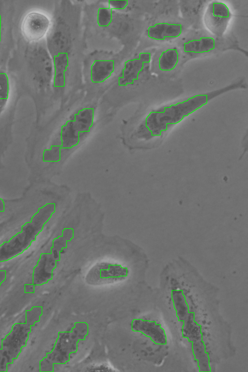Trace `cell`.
Masks as SVG:
<instances>
[{
  "instance_id": "44dd1931",
  "label": "cell",
  "mask_w": 248,
  "mask_h": 372,
  "mask_svg": "<svg viewBox=\"0 0 248 372\" xmlns=\"http://www.w3.org/2000/svg\"><path fill=\"white\" fill-rule=\"evenodd\" d=\"M61 146L52 145L49 150H45L43 160L44 162H58L61 160Z\"/></svg>"
},
{
  "instance_id": "277c9868",
  "label": "cell",
  "mask_w": 248,
  "mask_h": 372,
  "mask_svg": "<svg viewBox=\"0 0 248 372\" xmlns=\"http://www.w3.org/2000/svg\"><path fill=\"white\" fill-rule=\"evenodd\" d=\"M232 14L224 3L214 1L210 3L204 16L207 28L217 36H221L228 26Z\"/></svg>"
},
{
  "instance_id": "ac0fdd59",
  "label": "cell",
  "mask_w": 248,
  "mask_h": 372,
  "mask_svg": "<svg viewBox=\"0 0 248 372\" xmlns=\"http://www.w3.org/2000/svg\"><path fill=\"white\" fill-rule=\"evenodd\" d=\"M61 137L62 148H71L77 145L79 141V133L73 129L71 120L62 126Z\"/></svg>"
},
{
  "instance_id": "9c48e42d",
  "label": "cell",
  "mask_w": 248,
  "mask_h": 372,
  "mask_svg": "<svg viewBox=\"0 0 248 372\" xmlns=\"http://www.w3.org/2000/svg\"><path fill=\"white\" fill-rule=\"evenodd\" d=\"M59 261L52 253H42L37 264L33 269L32 284L41 285L52 279L53 270L56 267V262Z\"/></svg>"
},
{
  "instance_id": "8fae6325",
  "label": "cell",
  "mask_w": 248,
  "mask_h": 372,
  "mask_svg": "<svg viewBox=\"0 0 248 372\" xmlns=\"http://www.w3.org/2000/svg\"><path fill=\"white\" fill-rule=\"evenodd\" d=\"M131 329L150 338L156 344H166L167 337L165 331L160 325L155 321L141 319H133L131 323Z\"/></svg>"
},
{
  "instance_id": "52a82bcc",
  "label": "cell",
  "mask_w": 248,
  "mask_h": 372,
  "mask_svg": "<svg viewBox=\"0 0 248 372\" xmlns=\"http://www.w3.org/2000/svg\"><path fill=\"white\" fill-rule=\"evenodd\" d=\"M180 61V50L175 46H169L162 48L157 53L155 58L154 66L158 73L169 75L176 70Z\"/></svg>"
},
{
  "instance_id": "4fadbf2b",
  "label": "cell",
  "mask_w": 248,
  "mask_h": 372,
  "mask_svg": "<svg viewBox=\"0 0 248 372\" xmlns=\"http://www.w3.org/2000/svg\"><path fill=\"white\" fill-rule=\"evenodd\" d=\"M114 70L112 60H96L92 66L91 76L93 83H101L108 78Z\"/></svg>"
},
{
  "instance_id": "5b68a950",
  "label": "cell",
  "mask_w": 248,
  "mask_h": 372,
  "mask_svg": "<svg viewBox=\"0 0 248 372\" xmlns=\"http://www.w3.org/2000/svg\"><path fill=\"white\" fill-rule=\"evenodd\" d=\"M185 30V26L181 21L173 19H165L150 26L146 33L149 39L161 43L179 38Z\"/></svg>"
},
{
  "instance_id": "ba28073f",
  "label": "cell",
  "mask_w": 248,
  "mask_h": 372,
  "mask_svg": "<svg viewBox=\"0 0 248 372\" xmlns=\"http://www.w3.org/2000/svg\"><path fill=\"white\" fill-rule=\"evenodd\" d=\"M217 46L215 38L210 35L200 34L186 39L181 44L182 51L191 56L205 54L215 50Z\"/></svg>"
},
{
  "instance_id": "2e32d148",
  "label": "cell",
  "mask_w": 248,
  "mask_h": 372,
  "mask_svg": "<svg viewBox=\"0 0 248 372\" xmlns=\"http://www.w3.org/2000/svg\"><path fill=\"white\" fill-rule=\"evenodd\" d=\"M74 237V230L72 228H64L62 231V235L54 238L52 241V247L50 252L59 261L60 260V253L62 249L67 247V242L71 241Z\"/></svg>"
},
{
  "instance_id": "d6986e66",
  "label": "cell",
  "mask_w": 248,
  "mask_h": 372,
  "mask_svg": "<svg viewBox=\"0 0 248 372\" xmlns=\"http://www.w3.org/2000/svg\"><path fill=\"white\" fill-rule=\"evenodd\" d=\"M55 76L54 85L63 86L65 83L64 71L68 64L66 54H62L54 58Z\"/></svg>"
},
{
  "instance_id": "d4e9b609",
  "label": "cell",
  "mask_w": 248,
  "mask_h": 372,
  "mask_svg": "<svg viewBox=\"0 0 248 372\" xmlns=\"http://www.w3.org/2000/svg\"><path fill=\"white\" fill-rule=\"evenodd\" d=\"M35 285L33 284H26L24 285L25 293H34Z\"/></svg>"
},
{
  "instance_id": "cb8c5ba5",
  "label": "cell",
  "mask_w": 248,
  "mask_h": 372,
  "mask_svg": "<svg viewBox=\"0 0 248 372\" xmlns=\"http://www.w3.org/2000/svg\"><path fill=\"white\" fill-rule=\"evenodd\" d=\"M108 4L110 8L122 10L124 9L128 4L127 0H109Z\"/></svg>"
},
{
  "instance_id": "3957f363",
  "label": "cell",
  "mask_w": 248,
  "mask_h": 372,
  "mask_svg": "<svg viewBox=\"0 0 248 372\" xmlns=\"http://www.w3.org/2000/svg\"><path fill=\"white\" fill-rule=\"evenodd\" d=\"M32 325L26 321L25 323H16L10 332L1 341V349L8 356L10 364L16 359L21 353V348L26 346L29 334Z\"/></svg>"
},
{
  "instance_id": "ffe728a7",
  "label": "cell",
  "mask_w": 248,
  "mask_h": 372,
  "mask_svg": "<svg viewBox=\"0 0 248 372\" xmlns=\"http://www.w3.org/2000/svg\"><path fill=\"white\" fill-rule=\"evenodd\" d=\"M112 10L110 8H100L97 12V23L100 27H107L112 20Z\"/></svg>"
},
{
  "instance_id": "7402d4cb",
  "label": "cell",
  "mask_w": 248,
  "mask_h": 372,
  "mask_svg": "<svg viewBox=\"0 0 248 372\" xmlns=\"http://www.w3.org/2000/svg\"><path fill=\"white\" fill-rule=\"evenodd\" d=\"M9 79L6 74L0 73V100L6 101L8 98Z\"/></svg>"
},
{
  "instance_id": "7c38bea8",
  "label": "cell",
  "mask_w": 248,
  "mask_h": 372,
  "mask_svg": "<svg viewBox=\"0 0 248 372\" xmlns=\"http://www.w3.org/2000/svg\"><path fill=\"white\" fill-rule=\"evenodd\" d=\"M151 58L150 52H142L136 58L129 60L125 63L123 78L124 81H126V84L137 79L139 75L147 69L151 62Z\"/></svg>"
},
{
  "instance_id": "83f0119b",
  "label": "cell",
  "mask_w": 248,
  "mask_h": 372,
  "mask_svg": "<svg viewBox=\"0 0 248 372\" xmlns=\"http://www.w3.org/2000/svg\"><path fill=\"white\" fill-rule=\"evenodd\" d=\"M1 17L0 14V42L1 40Z\"/></svg>"
},
{
  "instance_id": "5bb4252c",
  "label": "cell",
  "mask_w": 248,
  "mask_h": 372,
  "mask_svg": "<svg viewBox=\"0 0 248 372\" xmlns=\"http://www.w3.org/2000/svg\"><path fill=\"white\" fill-rule=\"evenodd\" d=\"M93 118V110L92 108H84L75 115L74 120H71L73 129L77 133L88 132L92 126Z\"/></svg>"
},
{
  "instance_id": "603a6c76",
  "label": "cell",
  "mask_w": 248,
  "mask_h": 372,
  "mask_svg": "<svg viewBox=\"0 0 248 372\" xmlns=\"http://www.w3.org/2000/svg\"><path fill=\"white\" fill-rule=\"evenodd\" d=\"M10 364L8 356L0 349V372H7V364Z\"/></svg>"
},
{
  "instance_id": "e0dca14e",
  "label": "cell",
  "mask_w": 248,
  "mask_h": 372,
  "mask_svg": "<svg viewBox=\"0 0 248 372\" xmlns=\"http://www.w3.org/2000/svg\"><path fill=\"white\" fill-rule=\"evenodd\" d=\"M192 342V351L195 359L198 362L200 371H210L209 357L206 352L203 341H198Z\"/></svg>"
},
{
  "instance_id": "4316f807",
  "label": "cell",
  "mask_w": 248,
  "mask_h": 372,
  "mask_svg": "<svg viewBox=\"0 0 248 372\" xmlns=\"http://www.w3.org/2000/svg\"><path fill=\"white\" fill-rule=\"evenodd\" d=\"M5 211V203L4 201L0 198V213Z\"/></svg>"
},
{
  "instance_id": "30bf717a",
  "label": "cell",
  "mask_w": 248,
  "mask_h": 372,
  "mask_svg": "<svg viewBox=\"0 0 248 372\" xmlns=\"http://www.w3.org/2000/svg\"><path fill=\"white\" fill-rule=\"evenodd\" d=\"M128 270L120 264L107 263L98 264L89 272L87 279L92 281L117 279L127 277Z\"/></svg>"
},
{
  "instance_id": "6da1fadb",
  "label": "cell",
  "mask_w": 248,
  "mask_h": 372,
  "mask_svg": "<svg viewBox=\"0 0 248 372\" xmlns=\"http://www.w3.org/2000/svg\"><path fill=\"white\" fill-rule=\"evenodd\" d=\"M55 211L54 203H47L39 207L31 220L21 226L20 232L0 245V262L11 260L26 250L36 240L37 236Z\"/></svg>"
},
{
  "instance_id": "484cf974",
  "label": "cell",
  "mask_w": 248,
  "mask_h": 372,
  "mask_svg": "<svg viewBox=\"0 0 248 372\" xmlns=\"http://www.w3.org/2000/svg\"><path fill=\"white\" fill-rule=\"evenodd\" d=\"M6 272L4 270H0V286L1 283L5 280Z\"/></svg>"
},
{
  "instance_id": "7a4b0ae2",
  "label": "cell",
  "mask_w": 248,
  "mask_h": 372,
  "mask_svg": "<svg viewBox=\"0 0 248 372\" xmlns=\"http://www.w3.org/2000/svg\"><path fill=\"white\" fill-rule=\"evenodd\" d=\"M206 94H198L175 104L165 107L162 111L151 112L147 117L145 125L152 135H160L167 129L168 124H175L206 104Z\"/></svg>"
},
{
  "instance_id": "8992f818",
  "label": "cell",
  "mask_w": 248,
  "mask_h": 372,
  "mask_svg": "<svg viewBox=\"0 0 248 372\" xmlns=\"http://www.w3.org/2000/svg\"><path fill=\"white\" fill-rule=\"evenodd\" d=\"M50 25L49 19L44 14L36 12H30L22 22V33L29 41H38L46 34Z\"/></svg>"
},
{
  "instance_id": "9a60e30c",
  "label": "cell",
  "mask_w": 248,
  "mask_h": 372,
  "mask_svg": "<svg viewBox=\"0 0 248 372\" xmlns=\"http://www.w3.org/2000/svg\"><path fill=\"white\" fill-rule=\"evenodd\" d=\"M171 298L179 321H184L189 313V308L182 290H172Z\"/></svg>"
}]
</instances>
